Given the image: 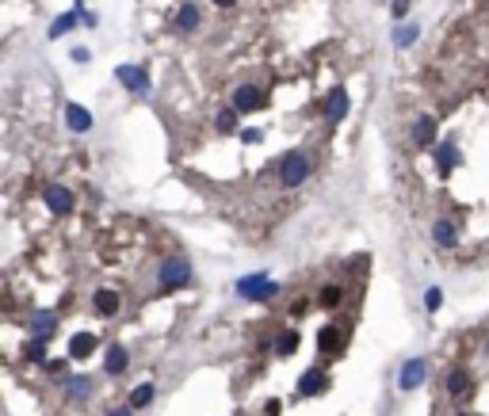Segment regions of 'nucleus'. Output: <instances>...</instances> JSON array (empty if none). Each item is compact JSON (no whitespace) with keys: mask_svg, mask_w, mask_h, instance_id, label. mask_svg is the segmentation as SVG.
<instances>
[{"mask_svg":"<svg viewBox=\"0 0 489 416\" xmlns=\"http://www.w3.org/2000/svg\"><path fill=\"white\" fill-rule=\"evenodd\" d=\"M306 176H310V157L302 149H290L279 164V184L283 188H299V184H306Z\"/></svg>","mask_w":489,"mask_h":416,"instance_id":"nucleus-1","label":"nucleus"},{"mask_svg":"<svg viewBox=\"0 0 489 416\" xmlns=\"http://www.w3.org/2000/svg\"><path fill=\"white\" fill-rule=\"evenodd\" d=\"M237 294L245 298V302H268V298H275V294H279V283H272L264 271H257V275L241 279V283H237Z\"/></svg>","mask_w":489,"mask_h":416,"instance_id":"nucleus-2","label":"nucleus"},{"mask_svg":"<svg viewBox=\"0 0 489 416\" xmlns=\"http://www.w3.org/2000/svg\"><path fill=\"white\" fill-rule=\"evenodd\" d=\"M157 283L165 286V290H176V286H188V283H191V264H188V260H180V256L165 260V264H161V271H157Z\"/></svg>","mask_w":489,"mask_h":416,"instance_id":"nucleus-3","label":"nucleus"},{"mask_svg":"<svg viewBox=\"0 0 489 416\" xmlns=\"http://www.w3.org/2000/svg\"><path fill=\"white\" fill-rule=\"evenodd\" d=\"M424 375H428V363H424V359H409L406 367H401V375H398V390L401 393H413L417 386L424 382Z\"/></svg>","mask_w":489,"mask_h":416,"instance_id":"nucleus-4","label":"nucleus"},{"mask_svg":"<svg viewBox=\"0 0 489 416\" xmlns=\"http://www.w3.org/2000/svg\"><path fill=\"white\" fill-rule=\"evenodd\" d=\"M233 107H237L241 115L260 111V107H264V92H260L257 84H241V88L233 92Z\"/></svg>","mask_w":489,"mask_h":416,"instance_id":"nucleus-5","label":"nucleus"},{"mask_svg":"<svg viewBox=\"0 0 489 416\" xmlns=\"http://www.w3.org/2000/svg\"><path fill=\"white\" fill-rule=\"evenodd\" d=\"M27 328L34 333V340H50L54 328H58V313H50V310H34L31 321H27Z\"/></svg>","mask_w":489,"mask_h":416,"instance_id":"nucleus-6","label":"nucleus"},{"mask_svg":"<svg viewBox=\"0 0 489 416\" xmlns=\"http://www.w3.org/2000/svg\"><path fill=\"white\" fill-rule=\"evenodd\" d=\"M115 77H119V84H123V88L138 92V96L150 88V77H146V69H138V66H119Z\"/></svg>","mask_w":489,"mask_h":416,"instance_id":"nucleus-7","label":"nucleus"},{"mask_svg":"<svg viewBox=\"0 0 489 416\" xmlns=\"http://www.w3.org/2000/svg\"><path fill=\"white\" fill-rule=\"evenodd\" d=\"M42 199H46V206H50L54 214H69V210H73V191L61 188V184H50V188L42 191Z\"/></svg>","mask_w":489,"mask_h":416,"instance_id":"nucleus-8","label":"nucleus"},{"mask_svg":"<svg viewBox=\"0 0 489 416\" xmlns=\"http://www.w3.org/2000/svg\"><path fill=\"white\" fill-rule=\"evenodd\" d=\"M344 115H348V92H344V88H332L329 99H325V119H329V123H340Z\"/></svg>","mask_w":489,"mask_h":416,"instance_id":"nucleus-9","label":"nucleus"},{"mask_svg":"<svg viewBox=\"0 0 489 416\" xmlns=\"http://www.w3.org/2000/svg\"><path fill=\"white\" fill-rule=\"evenodd\" d=\"M344 340H348V336H344V328H340V325H325L321 333H317V348H321L325 355L340 351V348H344Z\"/></svg>","mask_w":489,"mask_h":416,"instance_id":"nucleus-10","label":"nucleus"},{"mask_svg":"<svg viewBox=\"0 0 489 416\" xmlns=\"http://www.w3.org/2000/svg\"><path fill=\"white\" fill-rule=\"evenodd\" d=\"M92 306H96V313H100V317H115V313H119V306H123V298H119L115 290H108V286H103V290H96Z\"/></svg>","mask_w":489,"mask_h":416,"instance_id":"nucleus-11","label":"nucleus"},{"mask_svg":"<svg viewBox=\"0 0 489 416\" xmlns=\"http://www.w3.org/2000/svg\"><path fill=\"white\" fill-rule=\"evenodd\" d=\"M432 237H436V245L439 248H455L459 245V229L451 218H439L436 226H432Z\"/></svg>","mask_w":489,"mask_h":416,"instance_id":"nucleus-12","label":"nucleus"},{"mask_svg":"<svg viewBox=\"0 0 489 416\" xmlns=\"http://www.w3.org/2000/svg\"><path fill=\"white\" fill-rule=\"evenodd\" d=\"M96 333H77L73 340H69V359H88L92 351H96Z\"/></svg>","mask_w":489,"mask_h":416,"instance_id":"nucleus-13","label":"nucleus"},{"mask_svg":"<svg viewBox=\"0 0 489 416\" xmlns=\"http://www.w3.org/2000/svg\"><path fill=\"white\" fill-rule=\"evenodd\" d=\"M413 141H417V149H428L432 141H436V119H432V115H421V119H417Z\"/></svg>","mask_w":489,"mask_h":416,"instance_id":"nucleus-14","label":"nucleus"},{"mask_svg":"<svg viewBox=\"0 0 489 416\" xmlns=\"http://www.w3.org/2000/svg\"><path fill=\"white\" fill-rule=\"evenodd\" d=\"M66 123H69V130L84 134V130H92V111H84L81 103H66Z\"/></svg>","mask_w":489,"mask_h":416,"instance_id":"nucleus-15","label":"nucleus"},{"mask_svg":"<svg viewBox=\"0 0 489 416\" xmlns=\"http://www.w3.org/2000/svg\"><path fill=\"white\" fill-rule=\"evenodd\" d=\"M299 390H302V397H317V393L325 390V370L321 367H310L306 375L299 378Z\"/></svg>","mask_w":489,"mask_h":416,"instance_id":"nucleus-16","label":"nucleus"},{"mask_svg":"<svg viewBox=\"0 0 489 416\" xmlns=\"http://www.w3.org/2000/svg\"><path fill=\"white\" fill-rule=\"evenodd\" d=\"M103 367H108V375H123V370L130 367V351H126L123 344L108 348V363H103Z\"/></svg>","mask_w":489,"mask_h":416,"instance_id":"nucleus-17","label":"nucleus"},{"mask_svg":"<svg viewBox=\"0 0 489 416\" xmlns=\"http://www.w3.org/2000/svg\"><path fill=\"white\" fill-rule=\"evenodd\" d=\"M466 390H470V375H466V370H451L448 375V393L451 397H466Z\"/></svg>","mask_w":489,"mask_h":416,"instance_id":"nucleus-18","label":"nucleus"},{"mask_svg":"<svg viewBox=\"0 0 489 416\" xmlns=\"http://www.w3.org/2000/svg\"><path fill=\"white\" fill-rule=\"evenodd\" d=\"M176 27H180V31H195V27H199V8H195V4H183V8L176 12Z\"/></svg>","mask_w":489,"mask_h":416,"instance_id":"nucleus-19","label":"nucleus"},{"mask_svg":"<svg viewBox=\"0 0 489 416\" xmlns=\"http://www.w3.org/2000/svg\"><path fill=\"white\" fill-rule=\"evenodd\" d=\"M436 164H439V172H451L459 164V149L455 146H439L436 149Z\"/></svg>","mask_w":489,"mask_h":416,"instance_id":"nucleus-20","label":"nucleus"},{"mask_svg":"<svg viewBox=\"0 0 489 416\" xmlns=\"http://www.w3.org/2000/svg\"><path fill=\"white\" fill-rule=\"evenodd\" d=\"M77 19H81V12H66V16H58V19H54V27H50V39H61L66 31H73Z\"/></svg>","mask_w":489,"mask_h":416,"instance_id":"nucleus-21","label":"nucleus"},{"mask_svg":"<svg viewBox=\"0 0 489 416\" xmlns=\"http://www.w3.org/2000/svg\"><path fill=\"white\" fill-rule=\"evenodd\" d=\"M153 393H157V390H153V382H141L138 390L130 393V408H146L153 401Z\"/></svg>","mask_w":489,"mask_h":416,"instance_id":"nucleus-22","label":"nucleus"},{"mask_svg":"<svg viewBox=\"0 0 489 416\" xmlns=\"http://www.w3.org/2000/svg\"><path fill=\"white\" fill-rule=\"evenodd\" d=\"M237 107H230V111H222V115H218V134H233V130H237Z\"/></svg>","mask_w":489,"mask_h":416,"instance_id":"nucleus-23","label":"nucleus"},{"mask_svg":"<svg viewBox=\"0 0 489 416\" xmlns=\"http://www.w3.org/2000/svg\"><path fill=\"white\" fill-rule=\"evenodd\" d=\"M317 302H321V306H329V310H337V306L344 302V290H340V286H325Z\"/></svg>","mask_w":489,"mask_h":416,"instance_id":"nucleus-24","label":"nucleus"},{"mask_svg":"<svg viewBox=\"0 0 489 416\" xmlns=\"http://www.w3.org/2000/svg\"><path fill=\"white\" fill-rule=\"evenodd\" d=\"M295 348H299V333H295V328H287V333L279 336V344H275V351H279V355H290Z\"/></svg>","mask_w":489,"mask_h":416,"instance_id":"nucleus-25","label":"nucleus"},{"mask_svg":"<svg viewBox=\"0 0 489 416\" xmlns=\"http://www.w3.org/2000/svg\"><path fill=\"white\" fill-rule=\"evenodd\" d=\"M417 34H421L417 23H406L401 31H394V42H398V46H409V42H417Z\"/></svg>","mask_w":489,"mask_h":416,"instance_id":"nucleus-26","label":"nucleus"},{"mask_svg":"<svg viewBox=\"0 0 489 416\" xmlns=\"http://www.w3.org/2000/svg\"><path fill=\"white\" fill-rule=\"evenodd\" d=\"M439 306H443V294H439V286H432V290L424 294V310H428V313H436Z\"/></svg>","mask_w":489,"mask_h":416,"instance_id":"nucleus-27","label":"nucleus"},{"mask_svg":"<svg viewBox=\"0 0 489 416\" xmlns=\"http://www.w3.org/2000/svg\"><path fill=\"white\" fill-rule=\"evenodd\" d=\"M27 359H34V363H46V348H42V340H34L31 348H27Z\"/></svg>","mask_w":489,"mask_h":416,"instance_id":"nucleus-28","label":"nucleus"},{"mask_svg":"<svg viewBox=\"0 0 489 416\" xmlns=\"http://www.w3.org/2000/svg\"><path fill=\"white\" fill-rule=\"evenodd\" d=\"M69 390H73V397H84V393L92 390V382H88V378H73V382H69Z\"/></svg>","mask_w":489,"mask_h":416,"instance_id":"nucleus-29","label":"nucleus"},{"mask_svg":"<svg viewBox=\"0 0 489 416\" xmlns=\"http://www.w3.org/2000/svg\"><path fill=\"white\" fill-rule=\"evenodd\" d=\"M390 12H394V19H401L409 12V0H394V4H390Z\"/></svg>","mask_w":489,"mask_h":416,"instance_id":"nucleus-30","label":"nucleus"},{"mask_svg":"<svg viewBox=\"0 0 489 416\" xmlns=\"http://www.w3.org/2000/svg\"><path fill=\"white\" fill-rule=\"evenodd\" d=\"M264 413H268V416H279V413H283V405H279V401H268Z\"/></svg>","mask_w":489,"mask_h":416,"instance_id":"nucleus-31","label":"nucleus"},{"mask_svg":"<svg viewBox=\"0 0 489 416\" xmlns=\"http://www.w3.org/2000/svg\"><path fill=\"white\" fill-rule=\"evenodd\" d=\"M73 61H77V66H84V61H88V50L77 46V50H73Z\"/></svg>","mask_w":489,"mask_h":416,"instance_id":"nucleus-32","label":"nucleus"},{"mask_svg":"<svg viewBox=\"0 0 489 416\" xmlns=\"http://www.w3.org/2000/svg\"><path fill=\"white\" fill-rule=\"evenodd\" d=\"M46 370H54V375H58V370H66V363H61V359H46Z\"/></svg>","mask_w":489,"mask_h":416,"instance_id":"nucleus-33","label":"nucleus"},{"mask_svg":"<svg viewBox=\"0 0 489 416\" xmlns=\"http://www.w3.org/2000/svg\"><path fill=\"white\" fill-rule=\"evenodd\" d=\"M108 416H130V408H111Z\"/></svg>","mask_w":489,"mask_h":416,"instance_id":"nucleus-34","label":"nucleus"},{"mask_svg":"<svg viewBox=\"0 0 489 416\" xmlns=\"http://www.w3.org/2000/svg\"><path fill=\"white\" fill-rule=\"evenodd\" d=\"M218 8H230V4H237V0H214Z\"/></svg>","mask_w":489,"mask_h":416,"instance_id":"nucleus-35","label":"nucleus"}]
</instances>
